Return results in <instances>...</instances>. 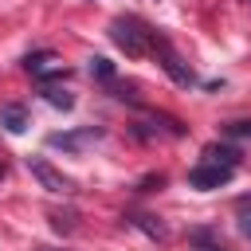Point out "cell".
Returning a JSON list of instances; mask_svg holds the SVG:
<instances>
[{
    "instance_id": "1",
    "label": "cell",
    "mask_w": 251,
    "mask_h": 251,
    "mask_svg": "<svg viewBox=\"0 0 251 251\" xmlns=\"http://www.w3.org/2000/svg\"><path fill=\"white\" fill-rule=\"evenodd\" d=\"M235 165H239V153L231 145H208L204 149V161L188 173V184L192 188H220V184L231 180Z\"/></svg>"
},
{
    "instance_id": "2",
    "label": "cell",
    "mask_w": 251,
    "mask_h": 251,
    "mask_svg": "<svg viewBox=\"0 0 251 251\" xmlns=\"http://www.w3.org/2000/svg\"><path fill=\"white\" fill-rule=\"evenodd\" d=\"M110 39H114L129 59H141V55L153 47V31H149L141 20H133V16H118V20L110 24Z\"/></svg>"
},
{
    "instance_id": "3",
    "label": "cell",
    "mask_w": 251,
    "mask_h": 251,
    "mask_svg": "<svg viewBox=\"0 0 251 251\" xmlns=\"http://www.w3.org/2000/svg\"><path fill=\"white\" fill-rule=\"evenodd\" d=\"M153 51L161 55V67H165V71H169V75H173L180 86H188V82H192V71L180 63V55L173 51V43H169V39H161L157 31H153Z\"/></svg>"
},
{
    "instance_id": "4",
    "label": "cell",
    "mask_w": 251,
    "mask_h": 251,
    "mask_svg": "<svg viewBox=\"0 0 251 251\" xmlns=\"http://www.w3.org/2000/svg\"><path fill=\"white\" fill-rule=\"evenodd\" d=\"M24 67H27V71H31L35 78H51V75H59V71H63V67L55 63V55H51V51H39V55H27V63H24Z\"/></svg>"
},
{
    "instance_id": "5",
    "label": "cell",
    "mask_w": 251,
    "mask_h": 251,
    "mask_svg": "<svg viewBox=\"0 0 251 251\" xmlns=\"http://www.w3.org/2000/svg\"><path fill=\"white\" fill-rule=\"evenodd\" d=\"M31 173H35V176H39V180H43L51 192H71V180H67L63 173H55L51 165H43V161H31Z\"/></svg>"
},
{
    "instance_id": "6",
    "label": "cell",
    "mask_w": 251,
    "mask_h": 251,
    "mask_svg": "<svg viewBox=\"0 0 251 251\" xmlns=\"http://www.w3.org/2000/svg\"><path fill=\"white\" fill-rule=\"evenodd\" d=\"M0 126H4L8 133H24V126H27V110H24V106H4V110H0Z\"/></svg>"
},
{
    "instance_id": "7",
    "label": "cell",
    "mask_w": 251,
    "mask_h": 251,
    "mask_svg": "<svg viewBox=\"0 0 251 251\" xmlns=\"http://www.w3.org/2000/svg\"><path fill=\"white\" fill-rule=\"evenodd\" d=\"M43 94H47V102H51V106H63V110H71V106H75V98H71L67 90H55V86H47Z\"/></svg>"
},
{
    "instance_id": "8",
    "label": "cell",
    "mask_w": 251,
    "mask_h": 251,
    "mask_svg": "<svg viewBox=\"0 0 251 251\" xmlns=\"http://www.w3.org/2000/svg\"><path fill=\"white\" fill-rule=\"evenodd\" d=\"M90 75H98V78H110L114 71H110V63H106V59H90Z\"/></svg>"
},
{
    "instance_id": "9",
    "label": "cell",
    "mask_w": 251,
    "mask_h": 251,
    "mask_svg": "<svg viewBox=\"0 0 251 251\" xmlns=\"http://www.w3.org/2000/svg\"><path fill=\"white\" fill-rule=\"evenodd\" d=\"M239 231L251 239V212H239Z\"/></svg>"
},
{
    "instance_id": "10",
    "label": "cell",
    "mask_w": 251,
    "mask_h": 251,
    "mask_svg": "<svg viewBox=\"0 0 251 251\" xmlns=\"http://www.w3.org/2000/svg\"><path fill=\"white\" fill-rule=\"evenodd\" d=\"M35 251H63V247H35Z\"/></svg>"
},
{
    "instance_id": "11",
    "label": "cell",
    "mask_w": 251,
    "mask_h": 251,
    "mask_svg": "<svg viewBox=\"0 0 251 251\" xmlns=\"http://www.w3.org/2000/svg\"><path fill=\"white\" fill-rule=\"evenodd\" d=\"M200 251H224V247H200Z\"/></svg>"
}]
</instances>
